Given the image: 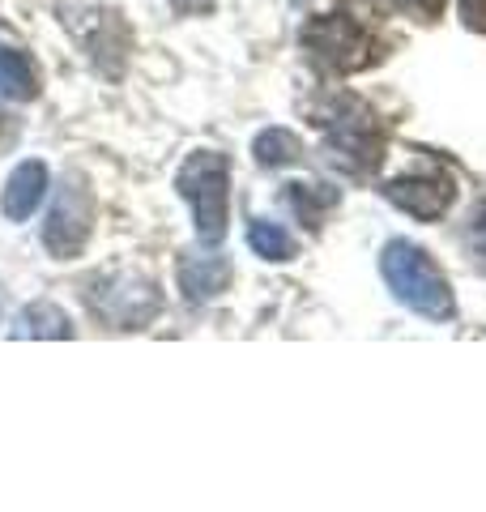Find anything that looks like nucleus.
I'll return each instance as SVG.
<instances>
[{"label": "nucleus", "mask_w": 486, "mask_h": 512, "mask_svg": "<svg viewBox=\"0 0 486 512\" xmlns=\"http://www.w3.org/2000/svg\"><path fill=\"white\" fill-rule=\"evenodd\" d=\"M380 274L388 282V291H393L405 308L418 312V316L452 320V312H457L452 291H448V278L440 274V265H435L418 244H410V239H393V244H384Z\"/></svg>", "instance_id": "1"}, {"label": "nucleus", "mask_w": 486, "mask_h": 512, "mask_svg": "<svg viewBox=\"0 0 486 512\" xmlns=\"http://www.w3.org/2000/svg\"><path fill=\"white\" fill-rule=\"evenodd\" d=\"M226 192H231V163H226V154H214V150L188 154V163L180 167V197L192 205L197 239L205 248L226 239V214H231Z\"/></svg>", "instance_id": "2"}, {"label": "nucleus", "mask_w": 486, "mask_h": 512, "mask_svg": "<svg viewBox=\"0 0 486 512\" xmlns=\"http://www.w3.org/2000/svg\"><path fill=\"white\" fill-rule=\"evenodd\" d=\"M90 222H94L90 188L81 184L77 175H64L56 197H52V210H47V222H43V248L52 252L56 261H73L90 239Z\"/></svg>", "instance_id": "3"}, {"label": "nucleus", "mask_w": 486, "mask_h": 512, "mask_svg": "<svg viewBox=\"0 0 486 512\" xmlns=\"http://www.w3.org/2000/svg\"><path fill=\"white\" fill-rule=\"evenodd\" d=\"M324 141H329V150L342 158L346 167H354V171H371L380 163V150H384L376 116H371L363 103H354V99H342V103L329 107V120H324Z\"/></svg>", "instance_id": "4"}, {"label": "nucleus", "mask_w": 486, "mask_h": 512, "mask_svg": "<svg viewBox=\"0 0 486 512\" xmlns=\"http://www.w3.org/2000/svg\"><path fill=\"white\" fill-rule=\"evenodd\" d=\"M303 47L324 64V69H337V73L363 69V64L371 60V39L350 18H337V13L333 18H316L312 26H307Z\"/></svg>", "instance_id": "5"}, {"label": "nucleus", "mask_w": 486, "mask_h": 512, "mask_svg": "<svg viewBox=\"0 0 486 512\" xmlns=\"http://www.w3.org/2000/svg\"><path fill=\"white\" fill-rule=\"evenodd\" d=\"M384 197L414 218H440L452 205V180L448 175H401L384 184Z\"/></svg>", "instance_id": "6"}, {"label": "nucleus", "mask_w": 486, "mask_h": 512, "mask_svg": "<svg viewBox=\"0 0 486 512\" xmlns=\"http://www.w3.org/2000/svg\"><path fill=\"white\" fill-rule=\"evenodd\" d=\"M43 192H47V167L43 163H22L18 171L9 175V184H5V214L13 222H26L30 214L39 210V201H43Z\"/></svg>", "instance_id": "7"}, {"label": "nucleus", "mask_w": 486, "mask_h": 512, "mask_svg": "<svg viewBox=\"0 0 486 512\" xmlns=\"http://www.w3.org/2000/svg\"><path fill=\"white\" fill-rule=\"evenodd\" d=\"M226 278H231V265L222 256H184L180 261V286H184V299L192 303H205L214 299Z\"/></svg>", "instance_id": "8"}, {"label": "nucleus", "mask_w": 486, "mask_h": 512, "mask_svg": "<svg viewBox=\"0 0 486 512\" xmlns=\"http://www.w3.org/2000/svg\"><path fill=\"white\" fill-rule=\"evenodd\" d=\"M0 94L13 99V103H26V99H35L39 94L30 60L22 52H9V47H0Z\"/></svg>", "instance_id": "9"}, {"label": "nucleus", "mask_w": 486, "mask_h": 512, "mask_svg": "<svg viewBox=\"0 0 486 512\" xmlns=\"http://www.w3.org/2000/svg\"><path fill=\"white\" fill-rule=\"evenodd\" d=\"M18 333L22 338H73V325L60 308H52V303H30L22 312Z\"/></svg>", "instance_id": "10"}, {"label": "nucleus", "mask_w": 486, "mask_h": 512, "mask_svg": "<svg viewBox=\"0 0 486 512\" xmlns=\"http://www.w3.org/2000/svg\"><path fill=\"white\" fill-rule=\"evenodd\" d=\"M252 150L265 167H282V163H295L299 158V137L290 133V128H265Z\"/></svg>", "instance_id": "11"}, {"label": "nucleus", "mask_w": 486, "mask_h": 512, "mask_svg": "<svg viewBox=\"0 0 486 512\" xmlns=\"http://www.w3.org/2000/svg\"><path fill=\"white\" fill-rule=\"evenodd\" d=\"M248 244L256 248V256H265V261H290V256H295V239H290L278 222H252Z\"/></svg>", "instance_id": "12"}, {"label": "nucleus", "mask_w": 486, "mask_h": 512, "mask_svg": "<svg viewBox=\"0 0 486 512\" xmlns=\"http://www.w3.org/2000/svg\"><path fill=\"white\" fill-rule=\"evenodd\" d=\"M393 5H397V9H405V13H414V18L431 22V18H440L444 0H393Z\"/></svg>", "instance_id": "13"}, {"label": "nucleus", "mask_w": 486, "mask_h": 512, "mask_svg": "<svg viewBox=\"0 0 486 512\" xmlns=\"http://www.w3.org/2000/svg\"><path fill=\"white\" fill-rule=\"evenodd\" d=\"M461 18H465V26H474L486 35V0H461Z\"/></svg>", "instance_id": "14"}, {"label": "nucleus", "mask_w": 486, "mask_h": 512, "mask_svg": "<svg viewBox=\"0 0 486 512\" xmlns=\"http://www.w3.org/2000/svg\"><path fill=\"white\" fill-rule=\"evenodd\" d=\"M474 235H482V239H478V252L486 256V210H478V222H474Z\"/></svg>", "instance_id": "15"}]
</instances>
